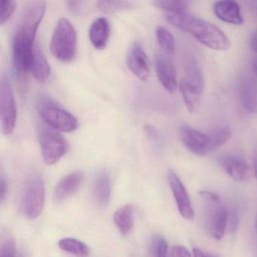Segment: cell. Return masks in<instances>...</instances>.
<instances>
[{
  "mask_svg": "<svg viewBox=\"0 0 257 257\" xmlns=\"http://www.w3.org/2000/svg\"><path fill=\"white\" fill-rule=\"evenodd\" d=\"M46 8L45 0H34L28 4L21 18L13 42V66L18 76H25L31 72L37 31Z\"/></svg>",
  "mask_w": 257,
  "mask_h": 257,
  "instance_id": "cell-1",
  "label": "cell"
},
{
  "mask_svg": "<svg viewBox=\"0 0 257 257\" xmlns=\"http://www.w3.org/2000/svg\"><path fill=\"white\" fill-rule=\"evenodd\" d=\"M168 23L193 37L201 44L213 50H228L231 42L219 28L204 19L185 13L168 15Z\"/></svg>",
  "mask_w": 257,
  "mask_h": 257,
  "instance_id": "cell-2",
  "label": "cell"
},
{
  "mask_svg": "<svg viewBox=\"0 0 257 257\" xmlns=\"http://www.w3.org/2000/svg\"><path fill=\"white\" fill-rule=\"evenodd\" d=\"M52 55L60 62L70 63L77 54V33L65 18L60 19L52 34L50 43Z\"/></svg>",
  "mask_w": 257,
  "mask_h": 257,
  "instance_id": "cell-3",
  "label": "cell"
},
{
  "mask_svg": "<svg viewBox=\"0 0 257 257\" xmlns=\"http://www.w3.org/2000/svg\"><path fill=\"white\" fill-rule=\"evenodd\" d=\"M200 195L205 203L204 224L207 232L216 240L225 235L228 225V210L222 205L220 196L210 191H201Z\"/></svg>",
  "mask_w": 257,
  "mask_h": 257,
  "instance_id": "cell-4",
  "label": "cell"
},
{
  "mask_svg": "<svg viewBox=\"0 0 257 257\" xmlns=\"http://www.w3.org/2000/svg\"><path fill=\"white\" fill-rule=\"evenodd\" d=\"M22 208L30 219L40 216L46 200V186L41 174L33 172L26 177L22 190Z\"/></svg>",
  "mask_w": 257,
  "mask_h": 257,
  "instance_id": "cell-5",
  "label": "cell"
},
{
  "mask_svg": "<svg viewBox=\"0 0 257 257\" xmlns=\"http://www.w3.org/2000/svg\"><path fill=\"white\" fill-rule=\"evenodd\" d=\"M38 139L42 156L46 165H55L68 152L67 140L60 132L49 127L46 123L39 126Z\"/></svg>",
  "mask_w": 257,
  "mask_h": 257,
  "instance_id": "cell-6",
  "label": "cell"
},
{
  "mask_svg": "<svg viewBox=\"0 0 257 257\" xmlns=\"http://www.w3.org/2000/svg\"><path fill=\"white\" fill-rule=\"evenodd\" d=\"M38 112L44 123L58 132L69 133L79 126L74 115L50 99L42 98L39 101Z\"/></svg>",
  "mask_w": 257,
  "mask_h": 257,
  "instance_id": "cell-7",
  "label": "cell"
},
{
  "mask_svg": "<svg viewBox=\"0 0 257 257\" xmlns=\"http://www.w3.org/2000/svg\"><path fill=\"white\" fill-rule=\"evenodd\" d=\"M0 118L3 133L12 135L17 121V107L13 88L7 76H3L0 82Z\"/></svg>",
  "mask_w": 257,
  "mask_h": 257,
  "instance_id": "cell-8",
  "label": "cell"
},
{
  "mask_svg": "<svg viewBox=\"0 0 257 257\" xmlns=\"http://www.w3.org/2000/svg\"><path fill=\"white\" fill-rule=\"evenodd\" d=\"M182 142L186 149L194 155L205 156L211 153L209 134L203 133L187 124L180 127Z\"/></svg>",
  "mask_w": 257,
  "mask_h": 257,
  "instance_id": "cell-9",
  "label": "cell"
},
{
  "mask_svg": "<svg viewBox=\"0 0 257 257\" xmlns=\"http://www.w3.org/2000/svg\"><path fill=\"white\" fill-rule=\"evenodd\" d=\"M168 177L180 215L187 220H192L195 217V212L183 182L173 170L168 171Z\"/></svg>",
  "mask_w": 257,
  "mask_h": 257,
  "instance_id": "cell-10",
  "label": "cell"
},
{
  "mask_svg": "<svg viewBox=\"0 0 257 257\" xmlns=\"http://www.w3.org/2000/svg\"><path fill=\"white\" fill-rule=\"evenodd\" d=\"M127 66L129 70L141 80L146 81L150 77V68L148 58L140 42H135L129 49Z\"/></svg>",
  "mask_w": 257,
  "mask_h": 257,
  "instance_id": "cell-11",
  "label": "cell"
},
{
  "mask_svg": "<svg viewBox=\"0 0 257 257\" xmlns=\"http://www.w3.org/2000/svg\"><path fill=\"white\" fill-rule=\"evenodd\" d=\"M155 65L159 82L167 91L174 94L177 91L178 82L172 61L165 55H158L156 57Z\"/></svg>",
  "mask_w": 257,
  "mask_h": 257,
  "instance_id": "cell-12",
  "label": "cell"
},
{
  "mask_svg": "<svg viewBox=\"0 0 257 257\" xmlns=\"http://www.w3.org/2000/svg\"><path fill=\"white\" fill-rule=\"evenodd\" d=\"M239 94L243 108L249 113H257V79L252 75H242L239 79Z\"/></svg>",
  "mask_w": 257,
  "mask_h": 257,
  "instance_id": "cell-13",
  "label": "cell"
},
{
  "mask_svg": "<svg viewBox=\"0 0 257 257\" xmlns=\"http://www.w3.org/2000/svg\"><path fill=\"white\" fill-rule=\"evenodd\" d=\"M215 16L225 23L240 25L243 23L240 7L236 0H218L213 4Z\"/></svg>",
  "mask_w": 257,
  "mask_h": 257,
  "instance_id": "cell-14",
  "label": "cell"
},
{
  "mask_svg": "<svg viewBox=\"0 0 257 257\" xmlns=\"http://www.w3.org/2000/svg\"><path fill=\"white\" fill-rule=\"evenodd\" d=\"M219 161L225 172L235 181L244 182L249 178V165L242 158L228 155L221 158Z\"/></svg>",
  "mask_w": 257,
  "mask_h": 257,
  "instance_id": "cell-15",
  "label": "cell"
},
{
  "mask_svg": "<svg viewBox=\"0 0 257 257\" xmlns=\"http://www.w3.org/2000/svg\"><path fill=\"white\" fill-rule=\"evenodd\" d=\"M84 175L82 172L71 173L63 177L55 187L54 198L58 203L63 201L74 195L80 188L83 181Z\"/></svg>",
  "mask_w": 257,
  "mask_h": 257,
  "instance_id": "cell-16",
  "label": "cell"
},
{
  "mask_svg": "<svg viewBox=\"0 0 257 257\" xmlns=\"http://www.w3.org/2000/svg\"><path fill=\"white\" fill-rule=\"evenodd\" d=\"M112 192V180L107 171H101L96 174L93 181L92 195L94 201L100 207L109 204Z\"/></svg>",
  "mask_w": 257,
  "mask_h": 257,
  "instance_id": "cell-17",
  "label": "cell"
},
{
  "mask_svg": "<svg viewBox=\"0 0 257 257\" xmlns=\"http://www.w3.org/2000/svg\"><path fill=\"white\" fill-rule=\"evenodd\" d=\"M88 36L94 49L97 50L106 49L110 37V25L107 19L103 17L96 19L90 25Z\"/></svg>",
  "mask_w": 257,
  "mask_h": 257,
  "instance_id": "cell-18",
  "label": "cell"
},
{
  "mask_svg": "<svg viewBox=\"0 0 257 257\" xmlns=\"http://www.w3.org/2000/svg\"><path fill=\"white\" fill-rule=\"evenodd\" d=\"M30 73L34 76V79L40 83L46 82L50 76V66L39 43L36 44L34 61H33Z\"/></svg>",
  "mask_w": 257,
  "mask_h": 257,
  "instance_id": "cell-19",
  "label": "cell"
},
{
  "mask_svg": "<svg viewBox=\"0 0 257 257\" xmlns=\"http://www.w3.org/2000/svg\"><path fill=\"white\" fill-rule=\"evenodd\" d=\"M184 79L198 91L202 93L204 88V75L199 63L194 56H189L185 61Z\"/></svg>",
  "mask_w": 257,
  "mask_h": 257,
  "instance_id": "cell-20",
  "label": "cell"
},
{
  "mask_svg": "<svg viewBox=\"0 0 257 257\" xmlns=\"http://www.w3.org/2000/svg\"><path fill=\"white\" fill-rule=\"evenodd\" d=\"M114 223L120 232L127 237L134 226L135 208L132 204H126L116 210L113 216Z\"/></svg>",
  "mask_w": 257,
  "mask_h": 257,
  "instance_id": "cell-21",
  "label": "cell"
},
{
  "mask_svg": "<svg viewBox=\"0 0 257 257\" xmlns=\"http://www.w3.org/2000/svg\"><path fill=\"white\" fill-rule=\"evenodd\" d=\"M138 6V0H97L99 10L106 14L132 11Z\"/></svg>",
  "mask_w": 257,
  "mask_h": 257,
  "instance_id": "cell-22",
  "label": "cell"
},
{
  "mask_svg": "<svg viewBox=\"0 0 257 257\" xmlns=\"http://www.w3.org/2000/svg\"><path fill=\"white\" fill-rule=\"evenodd\" d=\"M179 87L187 110L191 113L196 112L200 106L202 93L188 83L184 79L180 81Z\"/></svg>",
  "mask_w": 257,
  "mask_h": 257,
  "instance_id": "cell-23",
  "label": "cell"
},
{
  "mask_svg": "<svg viewBox=\"0 0 257 257\" xmlns=\"http://www.w3.org/2000/svg\"><path fill=\"white\" fill-rule=\"evenodd\" d=\"M60 249L65 252H70L76 255L88 256L89 255V249L84 242L73 238V237H65L58 241Z\"/></svg>",
  "mask_w": 257,
  "mask_h": 257,
  "instance_id": "cell-24",
  "label": "cell"
},
{
  "mask_svg": "<svg viewBox=\"0 0 257 257\" xmlns=\"http://www.w3.org/2000/svg\"><path fill=\"white\" fill-rule=\"evenodd\" d=\"M155 7L168 15H181L187 13L186 0H154Z\"/></svg>",
  "mask_w": 257,
  "mask_h": 257,
  "instance_id": "cell-25",
  "label": "cell"
},
{
  "mask_svg": "<svg viewBox=\"0 0 257 257\" xmlns=\"http://www.w3.org/2000/svg\"><path fill=\"white\" fill-rule=\"evenodd\" d=\"M156 39L159 46L165 54L174 55L176 50V43L174 36L164 27L159 26L156 30Z\"/></svg>",
  "mask_w": 257,
  "mask_h": 257,
  "instance_id": "cell-26",
  "label": "cell"
},
{
  "mask_svg": "<svg viewBox=\"0 0 257 257\" xmlns=\"http://www.w3.org/2000/svg\"><path fill=\"white\" fill-rule=\"evenodd\" d=\"M209 135L210 138V149L211 151H213L228 142L231 138V131L228 126H224L216 129L212 133L209 134Z\"/></svg>",
  "mask_w": 257,
  "mask_h": 257,
  "instance_id": "cell-27",
  "label": "cell"
},
{
  "mask_svg": "<svg viewBox=\"0 0 257 257\" xmlns=\"http://www.w3.org/2000/svg\"><path fill=\"white\" fill-rule=\"evenodd\" d=\"M16 250V240L13 236L8 232L3 234L0 243V256H15Z\"/></svg>",
  "mask_w": 257,
  "mask_h": 257,
  "instance_id": "cell-28",
  "label": "cell"
},
{
  "mask_svg": "<svg viewBox=\"0 0 257 257\" xmlns=\"http://www.w3.org/2000/svg\"><path fill=\"white\" fill-rule=\"evenodd\" d=\"M151 251L155 256H166L168 252V244L165 237L159 234L155 235L152 240Z\"/></svg>",
  "mask_w": 257,
  "mask_h": 257,
  "instance_id": "cell-29",
  "label": "cell"
},
{
  "mask_svg": "<svg viewBox=\"0 0 257 257\" xmlns=\"http://www.w3.org/2000/svg\"><path fill=\"white\" fill-rule=\"evenodd\" d=\"M0 22L4 25L14 14L16 9V0H0Z\"/></svg>",
  "mask_w": 257,
  "mask_h": 257,
  "instance_id": "cell-30",
  "label": "cell"
},
{
  "mask_svg": "<svg viewBox=\"0 0 257 257\" xmlns=\"http://www.w3.org/2000/svg\"><path fill=\"white\" fill-rule=\"evenodd\" d=\"M90 0H65L66 7L71 14L81 16L88 8Z\"/></svg>",
  "mask_w": 257,
  "mask_h": 257,
  "instance_id": "cell-31",
  "label": "cell"
},
{
  "mask_svg": "<svg viewBox=\"0 0 257 257\" xmlns=\"http://www.w3.org/2000/svg\"><path fill=\"white\" fill-rule=\"evenodd\" d=\"M239 220H240V216H239L237 207H230V210L228 211V225L230 232L234 234L237 231L238 228Z\"/></svg>",
  "mask_w": 257,
  "mask_h": 257,
  "instance_id": "cell-32",
  "label": "cell"
},
{
  "mask_svg": "<svg viewBox=\"0 0 257 257\" xmlns=\"http://www.w3.org/2000/svg\"><path fill=\"white\" fill-rule=\"evenodd\" d=\"M170 255L171 256L179 257V256H187L189 257L192 255L189 250L186 249L185 246H173L172 249L171 250V254Z\"/></svg>",
  "mask_w": 257,
  "mask_h": 257,
  "instance_id": "cell-33",
  "label": "cell"
},
{
  "mask_svg": "<svg viewBox=\"0 0 257 257\" xmlns=\"http://www.w3.org/2000/svg\"><path fill=\"white\" fill-rule=\"evenodd\" d=\"M7 192H8V183L4 174H2L0 177V198L2 202L7 197Z\"/></svg>",
  "mask_w": 257,
  "mask_h": 257,
  "instance_id": "cell-34",
  "label": "cell"
},
{
  "mask_svg": "<svg viewBox=\"0 0 257 257\" xmlns=\"http://www.w3.org/2000/svg\"><path fill=\"white\" fill-rule=\"evenodd\" d=\"M192 252H193L194 256L198 257H213L216 256V254L211 253V252H207L205 250H201V249H198V248H194L192 249Z\"/></svg>",
  "mask_w": 257,
  "mask_h": 257,
  "instance_id": "cell-35",
  "label": "cell"
},
{
  "mask_svg": "<svg viewBox=\"0 0 257 257\" xmlns=\"http://www.w3.org/2000/svg\"><path fill=\"white\" fill-rule=\"evenodd\" d=\"M144 132H145L146 135L150 138H156L157 137V131L156 130L153 126L147 125L144 126Z\"/></svg>",
  "mask_w": 257,
  "mask_h": 257,
  "instance_id": "cell-36",
  "label": "cell"
},
{
  "mask_svg": "<svg viewBox=\"0 0 257 257\" xmlns=\"http://www.w3.org/2000/svg\"><path fill=\"white\" fill-rule=\"evenodd\" d=\"M250 46L252 50L257 54V30L254 31L253 34H252L250 37Z\"/></svg>",
  "mask_w": 257,
  "mask_h": 257,
  "instance_id": "cell-37",
  "label": "cell"
},
{
  "mask_svg": "<svg viewBox=\"0 0 257 257\" xmlns=\"http://www.w3.org/2000/svg\"><path fill=\"white\" fill-rule=\"evenodd\" d=\"M253 171L254 176H255V179L257 180V152L255 153V159H254Z\"/></svg>",
  "mask_w": 257,
  "mask_h": 257,
  "instance_id": "cell-38",
  "label": "cell"
},
{
  "mask_svg": "<svg viewBox=\"0 0 257 257\" xmlns=\"http://www.w3.org/2000/svg\"><path fill=\"white\" fill-rule=\"evenodd\" d=\"M252 70H253L254 76L257 79V59H255L253 62V65H252Z\"/></svg>",
  "mask_w": 257,
  "mask_h": 257,
  "instance_id": "cell-39",
  "label": "cell"
},
{
  "mask_svg": "<svg viewBox=\"0 0 257 257\" xmlns=\"http://www.w3.org/2000/svg\"><path fill=\"white\" fill-rule=\"evenodd\" d=\"M255 234H257V213H256V218H255Z\"/></svg>",
  "mask_w": 257,
  "mask_h": 257,
  "instance_id": "cell-40",
  "label": "cell"
}]
</instances>
